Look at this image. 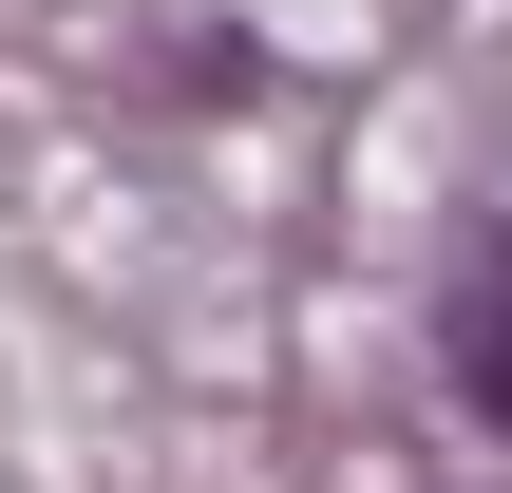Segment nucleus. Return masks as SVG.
<instances>
[{
  "mask_svg": "<svg viewBox=\"0 0 512 493\" xmlns=\"http://www.w3.org/2000/svg\"><path fill=\"white\" fill-rule=\"evenodd\" d=\"M456 380L494 399V437H512V247H494V285L456 304Z\"/></svg>",
  "mask_w": 512,
  "mask_h": 493,
  "instance_id": "nucleus-1",
  "label": "nucleus"
}]
</instances>
